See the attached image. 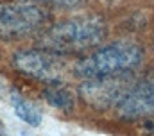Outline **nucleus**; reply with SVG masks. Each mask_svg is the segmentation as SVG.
<instances>
[{
	"instance_id": "1",
	"label": "nucleus",
	"mask_w": 154,
	"mask_h": 136,
	"mask_svg": "<svg viewBox=\"0 0 154 136\" xmlns=\"http://www.w3.org/2000/svg\"><path fill=\"white\" fill-rule=\"evenodd\" d=\"M106 36L108 25L100 16H74L47 29L39 47L54 54H79L100 45Z\"/></svg>"
},
{
	"instance_id": "2",
	"label": "nucleus",
	"mask_w": 154,
	"mask_h": 136,
	"mask_svg": "<svg viewBox=\"0 0 154 136\" xmlns=\"http://www.w3.org/2000/svg\"><path fill=\"white\" fill-rule=\"evenodd\" d=\"M143 50L134 41H113L75 63V75L84 79L113 77L129 73L142 63Z\"/></svg>"
},
{
	"instance_id": "3",
	"label": "nucleus",
	"mask_w": 154,
	"mask_h": 136,
	"mask_svg": "<svg viewBox=\"0 0 154 136\" xmlns=\"http://www.w3.org/2000/svg\"><path fill=\"white\" fill-rule=\"evenodd\" d=\"M47 18V13L32 2H2L0 38L14 39L36 32L43 27Z\"/></svg>"
},
{
	"instance_id": "4",
	"label": "nucleus",
	"mask_w": 154,
	"mask_h": 136,
	"mask_svg": "<svg viewBox=\"0 0 154 136\" xmlns=\"http://www.w3.org/2000/svg\"><path fill=\"white\" fill-rule=\"evenodd\" d=\"M133 88L129 84L127 73L100 79H86L79 86V95L88 106L95 109H106L124 99V95Z\"/></svg>"
},
{
	"instance_id": "5",
	"label": "nucleus",
	"mask_w": 154,
	"mask_h": 136,
	"mask_svg": "<svg viewBox=\"0 0 154 136\" xmlns=\"http://www.w3.org/2000/svg\"><path fill=\"white\" fill-rule=\"evenodd\" d=\"M13 66L20 73L45 81L47 84L57 82L63 77L61 59L48 50H20L13 56Z\"/></svg>"
},
{
	"instance_id": "6",
	"label": "nucleus",
	"mask_w": 154,
	"mask_h": 136,
	"mask_svg": "<svg viewBox=\"0 0 154 136\" xmlns=\"http://www.w3.org/2000/svg\"><path fill=\"white\" fill-rule=\"evenodd\" d=\"M118 116L124 120H138L154 113V73L143 77L116 104Z\"/></svg>"
},
{
	"instance_id": "7",
	"label": "nucleus",
	"mask_w": 154,
	"mask_h": 136,
	"mask_svg": "<svg viewBox=\"0 0 154 136\" xmlns=\"http://www.w3.org/2000/svg\"><path fill=\"white\" fill-rule=\"evenodd\" d=\"M43 97H45V100L48 102L52 107L61 109V111H66V113L72 111L74 106H75L72 91L68 88H65L61 81L47 84V88L43 90Z\"/></svg>"
},
{
	"instance_id": "8",
	"label": "nucleus",
	"mask_w": 154,
	"mask_h": 136,
	"mask_svg": "<svg viewBox=\"0 0 154 136\" xmlns=\"http://www.w3.org/2000/svg\"><path fill=\"white\" fill-rule=\"evenodd\" d=\"M11 104H13V109H14V115L27 122L29 125H34L38 127L41 124V113L38 111V107H34L29 100H25L16 90H11Z\"/></svg>"
},
{
	"instance_id": "9",
	"label": "nucleus",
	"mask_w": 154,
	"mask_h": 136,
	"mask_svg": "<svg viewBox=\"0 0 154 136\" xmlns=\"http://www.w3.org/2000/svg\"><path fill=\"white\" fill-rule=\"evenodd\" d=\"M39 2H47V4H54V5H65V7H72V5H79L84 0H39Z\"/></svg>"
}]
</instances>
